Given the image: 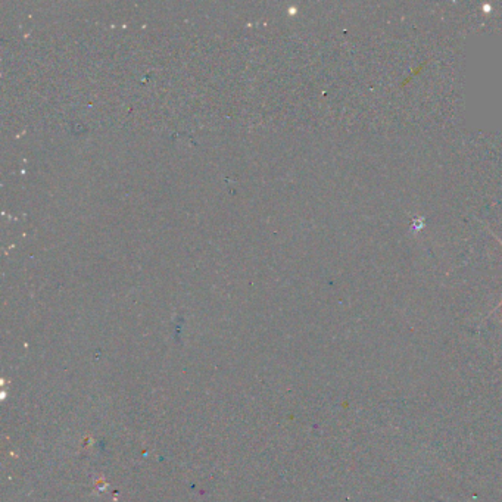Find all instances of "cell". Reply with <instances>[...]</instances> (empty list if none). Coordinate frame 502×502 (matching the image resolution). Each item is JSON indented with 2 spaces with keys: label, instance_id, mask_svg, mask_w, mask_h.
Returning <instances> with one entry per match:
<instances>
[{
  "label": "cell",
  "instance_id": "7a4b0ae2",
  "mask_svg": "<svg viewBox=\"0 0 502 502\" xmlns=\"http://www.w3.org/2000/svg\"><path fill=\"white\" fill-rule=\"evenodd\" d=\"M501 305H502V301H501V302H499V305H498V306H501Z\"/></svg>",
  "mask_w": 502,
  "mask_h": 502
},
{
  "label": "cell",
  "instance_id": "6da1fadb",
  "mask_svg": "<svg viewBox=\"0 0 502 502\" xmlns=\"http://www.w3.org/2000/svg\"><path fill=\"white\" fill-rule=\"evenodd\" d=\"M495 238H496V239H498V236H495ZM498 242H499V243H501V245H502V240H499V239H498Z\"/></svg>",
  "mask_w": 502,
  "mask_h": 502
}]
</instances>
